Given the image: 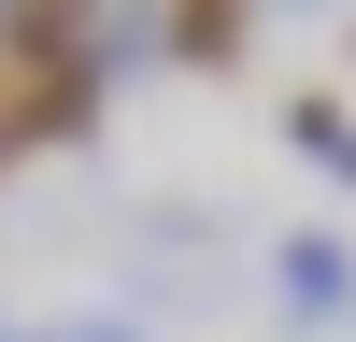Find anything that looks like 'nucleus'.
<instances>
[{
    "label": "nucleus",
    "instance_id": "nucleus-4",
    "mask_svg": "<svg viewBox=\"0 0 356 342\" xmlns=\"http://www.w3.org/2000/svg\"><path fill=\"white\" fill-rule=\"evenodd\" d=\"M57 342H143V328H129V314H72Z\"/></svg>",
    "mask_w": 356,
    "mask_h": 342
},
{
    "label": "nucleus",
    "instance_id": "nucleus-5",
    "mask_svg": "<svg viewBox=\"0 0 356 342\" xmlns=\"http://www.w3.org/2000/svg\"><path fill=\"white\" fill-rule=\"evenodd\" d=\"M0 171H15V129H0Z\"/></svg>",
    "mask_w": 356,
    "mask_h": 342
},
{
    "label": "nucleus",
    "instance_id": "nucleus-6",
    "mask_svg": "<svg viewBox=\"0 0 356 342\" xmlns=\"http://www.w3.org/2000/svg\"><path fill=\"white\" fill-rule=\"evenodd\" d=\"M0 342H15V314H0Z\"/></svg>",
    "mask_w": 356,
    "mask_h": 342
},
{
    "label": "nucleus",
    "instance_id": "nucleus-2",
    "mask_svg": "<svg viewBox=\"0 0 356 342\" xmlns=\"http://www.w3.org/2000/svg\"><path fill=\"white\" fill-rule=\"evenodd\" d=\"M157 43L186 57V72H243V57H257V15H243V0H171Z\"/></svg>",
    "mask_w": 356,
    "mask_h": 342
},
{
    "label": "nucleus",
    "instance_id": "nucleus-8",
    "mask_svg": "<svg viewBox=\"0 0 356 342\" xmlns=\"http://www.w3.org/2000/svg\"><path fill=\"white\" fill-rule=\"evenodd\" d=\"M0 15H15V0H0Z\"/></svg>",
    "mask_w": 356,
    "mask_h": 342
},
{
    "label": "nucleus",
    "instance_id": "nucleus-3",
    "mask_svg": "<svg viewBox=\"0 0 356 342\" xmlns=\"http://www.w3.org/2000/svg\"><path fill=\"white\" fill-rule=\"evenodd\" d=\"M285 157H314L328 186H356V114L328 100V86H300V100H285Z\"/></svg>",
    "mask_w": 356,
    "mask_h": 342
},
{
    "label": "nucleus",
    "instance_id": "nucleus-1",
    "mask_svg": "<svg viewBox=\"0 0 356 342\" xmlns=\"http://www.w3.org/2000/svg\"><path fill=\"white\" fill-rule=\"evenodd\" d=\"M271 285H285V314H314V328H356V243L342 228H285Z\"/></svg>",
    "mask_w": 356,
    "mask_h": 342
},
{
    "label": "nucleus",
    "instance_id": "nucleus-7",
    "mask_svg": "<svg viewBox=\"0 0 356 342\" xmlns=\"http://www.w3.org/2000/svg\"><path fill=\"white\" fill-rule=\"evenodd\" d=\"M300 15H328V0H300Z\"/></svg>",
    "mask_w": 356,
    "mask_h": 342
}]
</instances>
